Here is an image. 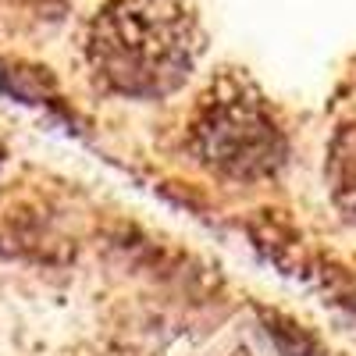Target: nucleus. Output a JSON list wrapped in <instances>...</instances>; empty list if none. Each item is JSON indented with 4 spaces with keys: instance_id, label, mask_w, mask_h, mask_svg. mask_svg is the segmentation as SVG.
<instances>
[{
    "instance_id": "f03ea898",
    "label": "nucleus",
    "mask_w": 356,
    "mask_h": 356,
    "mask_svg": "<svg viewBox=\"0 0 356 356\" xmlns=\"http://www.w3.org/2000/svg\"><path fill=\"white\" fill-rule=\"evenodd\" d=\"M207 154L214 157H271L278 132L267 122L257 97H246L243 86H232L225 97L211 100L200 125Z\"/></svg>"
},
{
    "instance_id": "f257e3e1",
    "label": "nucleus",
    "mask_w": 356,
    "mask_h": 356,
    "mask_svg": "<svg viewBox=\"0 0 356 356\" xmlns=\"http://www.w3.org/2000/svg\"><path fill=\"white\" fill-rule=\"evenodd\" d=\"M203 47L193 0H104L89 25V65L125 97H161L189 79Z\"/></svg>"
}]
</instances>
